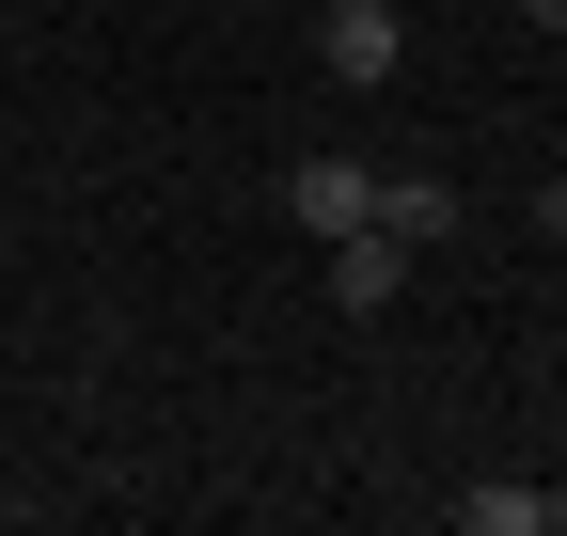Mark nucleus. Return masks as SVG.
Returning a JSON list of instances; mask_svg holds the SVG:
<instances>
[{
  "instance_id": "1",
  "label": "nucleus",
  "mask_w": 567,
  "mask_h": 536,
  "mask_svg": "<svg viewBox=\"0 0 567 536\" xmlns=\"http://www.w3.org/2000/svg\"><path fill=\"white\" fill-rule=\"evenodd\" d=\"M316 63H331L347 95H379L394 63H410V17H394V0H331V17H316Z\"/></svg>"
},
{
  "instance_id": "2",
  "label": "nucleus",
  "mask_w": 567,
  "mask_h": 536,
  "mask_svg": "<svg viewBox=\"0 0 567 536\" xmlns=\"http://www.w3.org/2000/svg\"><path fill=\"white\" fill-rule=\"evenodd\" d=\"M284 206H300V237H347V221H379V158H300V174H284Z\"/></svg>"
},
{
  "instance_id": "3",
  "label": "nucleus",
  "mask_w": 567,
  "mask_h": 536,
  "mask_svg": "<svg viewBox=\"0 0 567 536\" xmlns=\"http://www.w3.org/2000/svg\"><path fill=\"white\" fill-rule=\"evenodd\" d=\"M331 300H347V316H394V300H410V237H394V221H347V237H331Z\"/></svg>"
},
{
  "instance_id": "4",
  "label": "nucleus",
  "mask_w": 567,
  "mask_h": 536,
  "mask_svg": "<svg viewBox=\"0 0 567 536\" xmlns=\"http://www.w3.org/2000/svg\"><path fill=\"white\" fill-rule=\"evenodd\" d=\"M457 536H567V489L551 474H488V489H457Z\"/></svg>"
},
{
  "instance_id": "5",
  "label": "nucleus",
  "mask_w": 567,
  "mask_h": 536,
  "mask_svg": "<svg viewBox=\"0 0 567 536\" xmlns=\"http://www.w3.org/2000/svg\"><path fill=\"white\" fill-rule=\"evenodd\" d=\"M379 221H394L410 252H442V237H457V174H379Z\"/></svg>"
},
{
  "instance_id": "6",
  "label": "nucleus",
  "mask_w": 567,
  "mask_h": 536,
  "mask_svg": "<svg viewBox=\"0 0 567 536\" xmlns=\"http://www.w3.org/2000/svg\"><path fill=\"white\" fill-rule=\"evenodd\" d=\"M536 237H551V252H567V174H551V189H536Z\"/></svg>"
},
{
  "instance_id": "7",
  "label": "nucleus",
  "mask_w": 567,
  "mask_h": 536,
  "mask_svg": "<svg viewBox=\"0 0 567 536\" xmlns=\"http://www.w3.org/2000/svg\"><path fill=\"white\" fill-rule=\"evenodd\" d=\"M520 17H536V32H551V48H567V0H520Z\"/></svg>"
},
{
  "instance_id": "8",
  "label": "nucleus",
  "mask_w": 567,
  "mask_h": 536,
  "mask_svg": "<svg viewBox=\"0 0 567 536\" xmlns=\"http://www.w3.org/2000/svg\"><path fill=\"white\" fill-rule=\"evenodd\" d=\"M394 17H425V0H394Z\"/></svg>"
}]
</instances>
